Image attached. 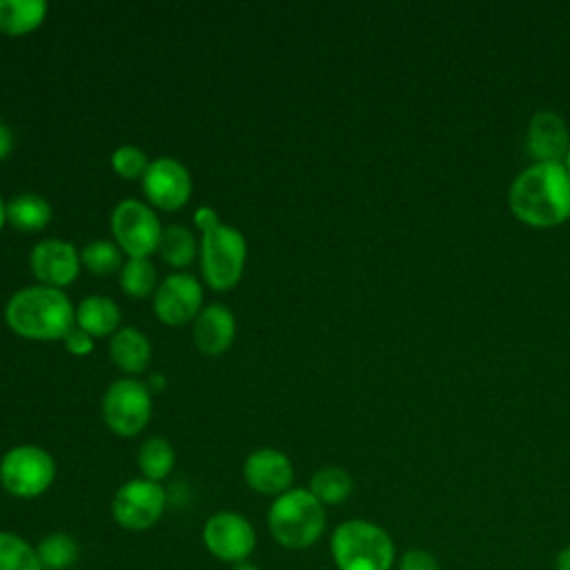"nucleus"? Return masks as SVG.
Returning a JSON list of instances; mask_svg holds the SVG:
<instances>
[{"label":"nucleus","instance_id":"f257e3e1","mask_svg":"<svg viewBox=\"0 0 570 570\" xmlns=\"http://www.w3.org/2000/svg\"><path fill=\"white\" fill-rule=\"evenodd\" d=\"M508 207L528 227H557L570 218V171L563 163H532L508 189Z\"/></svg>","mask_w":570,"mask_h":570},{"label":"nucleus","instance_id":"f03ea898","mask_svg":"<svg viewBox=\"0 0 570 570\" xmlns=\"http://www.w3.org/2000/svg\"><path fill=\"white\" fill-rule=\"evenodd\" d=\"M4 321L16 334L24 338L56 341L71 330L76 314L62 289L36 285L24 287L9 298L4 307Z\"/></svg>","mask_w":570,"mask_h":570},{"label":"nucleus","instance_id":"7ed1b4c3","mask_svg":"<svg viewBox=\"0 0 570 570\" xmlns=\"http://www.w3.org/2000/svg\"><path fill=\"white\" fill-rule=\"evenodd\" d=\"M336 570H392L396 548L390 532L367 519L341 521L330 537Z\"/></svg>","mask_w":570,"mask_h":570},{"label":"nucleus","instance_id":"20e7f679","mask_svg":"<svg viewBox=\"0 0 570 570\" xmlns=\"http://www.w3.org/2000/svg\"><path fill=\"white\" fill-rule=\"evenodd\" d=\"M325 523V505L307 488H292L278 494L267 510L269 534L287 550L312 548L323 537Z\"/></svg>","mask_w":570,"mask_h":570},{"label":"nucleus","instance_id":"39448f33","mask_svg":"<svg viewBox=\"0 0 570 570\" xmlns=\"http://www.w3.org/2000/svg\"><path fill=\"white\" fill-rule=\"evenodd\" d=\"M247 245L243 234L229 225H214L203 232L200 269L214 289H232L243 274Z\"/></svg>","mask_w":570,"mask_h":570},{"label":"nucleus","instance_id":"423d86ee","mask_svg":"<svg viewBox=\"0 0 570 570\" xmlns=\"http://www.w3.org/2000/svg\"><path fill=\"white\" fill-rule=\"evenodd\" d=\"M56 479L51 454L38 445H16L0 461V483L18 499L40 497Z\"/></svg>","mask_w":570,"mask_h":570},{"label":"nucleus","instance_id":"0eeeda50","mask_svg":"<svg viewBox=\"0 0 570 570\" xmlns=\"http://www.w3.org/2000/svg\"><path fill=\"white\" fill-rule=\"evenodd\" d=\"M167 508V492L149 479H131L122 483L111 499L114 521L129 532L154 528Z\"/></svg>","mask_w":570,"mask_h":570},{"label":"nucleus","instance_id":"6e6552de","mask_svg":"<svg viewBox=\"0 0 570 570\" xmlns=\"http://www.w3.org/2000/svg\"><path fill=\"white\" fill-rule=\"evenodd\" d=\"M102 416L118 436H136L151 419V392L136 379L114 381L102 396Z\"/></svg>","mask_w":570,"mask_h":570},{"label":"nucleus","instance_id":"1a4fd4ad","mask_svg":"<svg viewBox=\"0 0 570 570\" xmlns=\"http://www.w3.org/2000/svg\"><path fill=\"white\" fill-rule=\"evenodd\" d=\"M205 550L223 563L249 561L256 550V530L247 517L234 510L214 512L203 525Z\"/></svg>","mask_w":570,"mask_h":570},{"label":"nucleus","instance_id":"9d476101","mask_svg":"<svg viewBox=\"0 0 570 570\" xmlns=\"http://www.w3.org/2000/svg\"><path fill=\"white\" fill-rule=\"evenodd\" d=\"M111 234L129 258H147L158 249L163 227L145 203L125 198L111 212Z\"/></svg>","mask_w":570,"mask_h":570},{"label":"nucleus","instance_id":"9b49d317","mask_svg":"<svg viewBox=\"0 0 570 570\" xmlns=\"http://www.w3.org/2000/svg\"><path fill=\"white\" fill-rule=\"evenodd\" d=\"M203 303V287L191 274H169L154 294V312L165 325H185L196 318Z\"/></svg>","mask_w":570,"mask_h":570},{"label":"nucleus","instance_id":"f8f14e48","mask_svg":"<svg viewBox=\"0 0 570 570\" xmlns=\"http://www.w3.org/2000/svg\"><path fill=\"white\" fill-rule=\"evenodd\" d=\"M142 191L151 205L160 209H178L191 194L189 171L174 158H156L142 174Z\"/></svg>","mask_w":570,"mask_h":570},{"label":"nucleus","instance_id":"ddd939ff","mask_svg":"<svg viewBox=\"0 0 570 570\" xmlns=\"http://www.w3.org/2000/svg\"><path fill=\"white\" fill-rule=\"evenodd\" d=\"M29 265L40 283L60 289L76 281L80 272V256L71 243L60 238H47L31 249Z\"/></svg>","mask_w":570,"mask_h":570},{"label":"nucleus","instance_id":"4468645a","mask_svg":"<svg viewBox=\"0 0 570 570\" xmlns=\"http://www.w3.org/2000/svg\"><path fill=\"white\" fill-rule=\"evenodd\" d=\"M243 476L254 492L276 499L278 494L292 490L294 465L287 454L272 448H263L245 459Z\"/></svg>","mask_w":570,"mask_h":570},{"label":"nucleus","instance_id":"2eb2a0df","mask_svg":"<svg viewBox=\"0 0 570 570\" xmlns=\"http://www.w3.org/2000/svg\"><path fill=\"white\" fill-rule=\"evenodd\" d=\"M525 149L534 163H563L570 149V131L566 120L554 111H537L530 118Z\"/></svg>","mask_w":570,"mask_h":570},{"label":"nucleus","instance_id":"dca6fc26","mask_svg":"<svg viewBox=\"0 0 570 570\" xmlns=\"http://www.w3.org/2000/svg\"><path fill=\"white\" fill-rule=\"evenodd\" d=\"M194 343L196 347L207 354V356H218L223 354L236 334V323H234V314L220 305V303H212L205 305L198 316L194 318Z\"/></svg>","mask_w":570,"mask_h":570},{"label":"nucleus","instance_id":"f3484780","mask_svg":"<svg viewBox=\"0 0 570 570\" xmlns=\"http://www.w3.org/2000/svg\"><path fill=\"white\" fill-rule=\"evenodd\" d=\"M109 356L120 370L138 374L149 365L151 345L140 330L122 327L109 341Z\"/></svg>","mask_w":570,"mask_h":570},{"label":"nucleus","instance_id":"a211bd4d","mask_svg":"<svg viewBox=\"0 0 570 570\" xmlns=\"http://www.w3.org/2000/svg\"><path fill=\"white\" fill-rule=\"evenodd\" d=\"M120 321L118 305L107 296H87L76 309V323L89 336H107Z\"/></svg>","mask_w":570,"mask_h":570},{"label":"nucleus","instance_id":"6ab92c4d","mask_svg":"<svg viewBox=\"0 0 570 570\" xmlns=\"http://www.w3.org/2000/svg\"><path fill=\"white\" fill-rule=\"evenodd\" d=\"M36 554L42 570H69L80 557V543L73 534L53 530L36 543Z\"/></svg>","mask_w":570,"mask_h":570},{"label":"nucleus","instance_id":"aec40b11","mask_svg":"<svg viewBox=\"0 0 570 570\" xmlns=\"http://www.w3.org/2000/svg\"><path fill=\"white\" fill-rule=\"evenodd\" d=\"M47 16L42 0H0V31L7 36H22L33 31Z\"/></svg>","mask_w":570,"mask_h":570},{"label":"nucleus","instance_id":"412c9836","mask_svg":"<svg viewBox=\"0 0 570 570\" xmlns=\"http://www.w3.org/2000/svg\"><path fill=\"white\" fill-rule=\"evenodd\" d=\"M7 220L20 232H40L51 220L49 203L38 194H20L7 205Z\"/></svg>","mask_w":570,"mask_h":570},{"label":"nucleus","instance_id":"4be33fe9","mask_svg":"<svg viewBox=\"0 0 570 570\" xmlns=\"http://www.w3.org/2000/svg\"><path fill=\"white\" fill-rule=\"evenodd\" d=\"M352 476L336 465L321 468L309 479V492L323 503V505H338L352 494Z\"/></svg>","mask_w":570,"mask_h":570},{"label":"nucleus","instance_id":"5701e85b","mask_svg":"<svg viewBox=\"0 0 570 570\" xmlns=\"http://www.w3.org/2000/svg\"><path fill=\"white\" fill-rule=\"evenodd\" d=\"M174 463H176L174 448L163 436L147 439L138 450V468L142 472V479L160 483L165 476H169V472L174 470Z\"/></svg>","mask_w":570,"mask_h":570},{"label":"nucleus","instance_id":"b1692460","mask_svg":"<svg viewBox=\"0 0 570 570\" xmlns=\"http://www.w3.org/2000/svg\"><path fill=\"white\" fill-rule=\"evenodd\" d=\"M0 570H42L36 546L16 532L0 530Z\"/></svg>","mask_w":570,"mask_h":570},{"label":"nucleus","instance_id":"393cba45","mask_svg":"<svg viewBox=\"0 0 570 570\" xmlns=\"http://www.w3.org/2000/svg\"><path fill=\"white\" fill-rule=\"evenodd\" d=\"M158 252H160L163 261L169 263L171 267H185L196 256L194 234L183 225H169L160 234Z\"/></svg>","mask_w":570,"mask_h":570},{"label":"nucleus","instance_id":"a878e982","mask_svg":"<svg viewBox=\"0 0 570 570\" xmlns=\"http://www.w3.org/2000/svg\"><path fill=\"white\" fill-rule=\"evenodd\" d=\"M120 287L131 298H145L156 289V269L147 258H129L120 269Z\"/></svg>","mask_w":570,"mask_h":570},{"label":"nucleus","instance_id":"bb28decb","mask_svg":"<svg viewBox=\"0 0 570 570\" xmlns=\"http://www.w3.org/2000/svg\"><path fill=\"white\" fill-rule=\"evenodd\" d=\"M80 261L89 272L107 276L120 267V247L109 240H94L82 247Z\"/></svg>","mask_w":570,"mask_h":570},{"label":"nucleus","instance_id":"cd10ccee","mask_svg":"<svg viewBox=\"0 0 570 570\" xmlns=\"http://www.w3.org/2000/svg\"><path fill=\"white\" fill-rule=\"evenodd\" d=\"M147 165H149V160H147L145 151H140L138 147H131V145L118 147L111 156V167L122 178H138V176L142 178Z\"/></svg>","mask_w":570,"mask_h":570},{"label":"nucleus","instance_id":"c85d7f7f","mask_svg":"<svg viewBox=\"0 0 570 570\" xmlns=\"http://www.w3.org/2000/svg\"><path fill=\"white\" fill-rule=\"evenodd\" d=\"M399 570H441L439 559L423 548H410L399 557Z\"/></svg>","mask_w":570,"mask_h":570},{"label":"nucleus","instance_id":"c756f323","mask_svg":"<svg viewBox=\"0 0 570 570\" xmlns=\"http://www.w3.org/2000/svg\"><path fill=\"white\" fill-rule=\"evenodd\" d=\"M62 338H65V347L76 356H87L94 350V338L80 327H71Z\"/></svg>","mask_w":570,"mask_h":570},{"label":"nucleus","instance_id":"7c9ffc66","mask_svg":"<svg viewBox=\"0 0 570 570\" xmlns=\"http://www.w3.org/2000/svg\"><path fill=\"white\" fill-rule=\"evenodd\" d=\"M194 220H196V225L200 227V232H205V229L218 225V214H216L212 207H200V209L196 212Z\"/></svg>","mask_w":570,"mask_h":570},{"label":"nucleus","instance_id":"2f4dec72","mask_svg":"<svg viewBox=\"0 0 570 570\" xmlns=\"http://www.w3.org/2000/svg\"><path fill=\"white\" fill-rule=\"evenodd\" d=\"M11 145H13L11 129L0 120V160L11 151Z\"/></svg>","mask_w":570,"mask_h":570},{"label":"nucleus","instance_id":"473e14b6","mask_svg":"<svg viewBox=\"0 0 570 570\" xmlns=\"http://www.w3.org/2000/svg\"><path fill=\"white\" fill-rule=\"evenodd\" d=\"M554 570H570V546H563L554 557Z\"/></svg>","mask_w":570,"mask_h":570},{"label":"nucleus","instance_id":"72a5a7b5","mask_svg":"<svg viewBox=\"0 0 570 570\" xmlns=\"http://www.w3.org/2000/svg\"><path fill=\"white\" fill-rule=\"evenodd\" d=\"M229 570H261V568L252 561H240V563H234Z\"/></svg>","mask_w":570,"mask_h":570},{"label":"nucleus","instance_id":"f704fd0d","mask_svg":"<svg viewBox=\"0 0 570 570\" xmlns=\"http://www.w3.org/2000/svg\"><path fill=\"white\" fill-rule=\"evenodd\" d=\"M4 220H7V205H4V203H2V198H0V229H2Z\"/></svg>","mask_w":570,"mask_h":570},{"label":"nucleus","instance_id":"c9c22d12","mask_svg":"<svg viewBox=\"0 0 570 570\" xmlns=\"http://www.w3.org/2000/svg\"><path fill=\"white\" fill-rule=\"evenodd\" d=\"M563 167L570 171V149H568V154H566V158H563Z\"/></svg>","mask_w":570,"mask_h":570}]
</instances>
